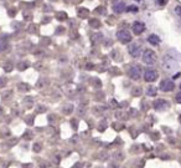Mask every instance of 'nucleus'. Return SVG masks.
Listing matches in <instances>:
<instances>
[{
  "instance_id": "obj_16",
  "label": "nucleus",
  "mask_w": 181,
  "mask_h": 168,
  "mask_svg": "<svg viewBox=\"0 0 181 168\" xmlns=\"http://www.w3.org/2000/svg\"><path fill=\"white\" fill-rule=\"evenodd\" d=\"M17 67H19V70H25L26 67H29V62H26V61H22V62H21V64H20Z\"/></svg>"
},
{
  "instance_id": "obj_17",
  "label": "nucleus",
  "mask_w": 181,
  "mask_h": 168,
  "mask_svg": "<svg viewBox=\"0 0 181 168\" xmlns=\"http://www.w3.org/2000/svg\"><path fill=\"white\" fill-rule=\"evenodd\" d=\"M56 18L58 19V20H63V19H66V18H67V15H66L64 13H62V11H61V13H58V14H57Z\"/></svg>"
},
{
  "instance_id": "obj_23",
  "label": "nucleus",
  "mask_w": 181,
  "mask_h": 168,
  "mask_svg": "<svg viewBox=\"0 0 181 168\" xmlns=\"http://www.w3.org/2000/svg\"><path fill=\"white\" fill-rule=\"evenodd\" d=\"M12 69V65L10 64V65H5V70H6V71H10V70Z\"/></svg>"
},
{
  "instance_id": "obj_10",
  "label": "nucleus",
  "mask_w": 181,
  "mask_h": 168,
  "mask_svg": "<svg viewBox=\"0 0 181 168\" xmlns=\"http://www.w3.org/2000/svg\"><path fill=\"white\" fill-rule=\"evenodd\" d=\"M113 10L115 13H118V14H122V13H124L125 10H127V6H125L124 3L118 1V3H115L114 5H113Z\"/></svg>"
},
{
  "instance_id": "obj_22",
  "label": "nucleus",
  "mask_w": 181,
  "mask_h": 168,
  "mask_svg": "<svg viewBox=\"0 0 181 168\" xmlns=\"http://www.w3.org/2000/svg\"><path fill=\"white\" fill-rule=\"evenodd\" d=\"M175 11H176V14H178V15L181 16V6H176V8H175Z\"/></svg>"
},
{
  "instance_id": "obj_1",
  "label": "nucleus",
  "mask_w": 181,
  "mask_h": 168,
  "mask_svg": "<svg viewBox=\"0 0 181 168\" xmlns=\"http://www.w3.org/2000/svg\"><path fill=\"white\" fill-rule=\"evenodd\" d=\"M162 69H164L165 71H168V72H174L179 69V64L174 57L166 55L165 57L162 59Z\"/></svg>"
},
{
  "instance_id": "obj_24",
  "label": "nucleus",
  "mask_w": 181,
  "mask_h": 168,
  "mask_svg": "<svg viewBox=\"0 0 181 168\" xmlns=\"http://www.w3.org/2000/svg\"><path fill=\"white\" fill-rule=\"evenodd\" d=\"M82 167V163H80V164H78V163H77V164L75 166V167H73V168H81Z\"/></svg>"
},
{
  "instance_id": "obj_12",
  "label": "nucleus",
  "mask_w": 181,
  "mask_h": 168,
  "mask_svg": "<svg viewBox=\"0 0 181 168\" xmlns=\"http://www.w3.org/2000/svg\"><path fill=\"white\" fill-rule=\"evenodd\" d=\"M156 93H157V88L154 87V86H150V87H148V90H146V95L148 96H156Z\"/></svg>"
},
{
  "instance_id": "obj_2",
  "label": "nucleus",
  "mask_w": 181,
  "mask_h": 168,
  "mask_svg": "<svg viewBox=\"0 0 181 168\" xmlns=\"http://www.w3.org/2000/svg\"><path fill=\"white\" fill-rule=\"evenodd\" d=\"M143 61L146 65H154L157 61V56L153 50H145L143 52Z\"/></svg>"
},
{
  "instance_id": "obj_9",
  "label": "nucleus",
  "mask_w": 181,
  "mask_h": 168,
  "mask_svg": "<svg viewBox=\"0 0 181 168\" xmlns=\"http://www.w3.org/2000/svg\"><path fill=\"white\" fill-rule=\"evenodd\" d=\"M144 30H145V25H144L143 22H140V21H135V22L133 24V31H134V34L140 35Z\"/></svg>"
},
{
  "instance_id": "obj_19",
  "label": "nucleus",
  "mask_w": 181,
  "mask_h": 168,
  "mask_svg": "<svg viewBox=\"0 0 181 168\" xmlns=\"http://www.w3.org/2000/svg\"><path fill=\"white\" fill-rule=\"evenodd\" d=\"M175 100H176V102H178V104H181V92H179L178 95H176Z\"/></svg>"
},
{
  "instance_id": "obj_6",
  "label": "nucleus",
  "mask_w": 181,
  "mask_h": 168,
  "mask_svg": "<svg viewBox=\"0 0 181 168\" xmlns=\"http://www.w3.org/2000/svg\"><path fill=\"white\" fill-rule=\"evenodd\" d=\"M157 77H159V74H157L156 70L153 69H148L145 74H144V78H145L146 82H154Z\"/></svg>"
},
{
  "instance_id": "obj_7",
  "label": "nucleus",
  "mask_w": 181,
  "mask_h": 168,
  "mask_svg": "<svg viewBox=\"0 0 181 168\" xmlns=\"http://www.w3.org/2000/svg\"><path fill=\"white\" fill-rule=\"evenodd\" d=\"M154 107L156 111H166L170 107V105L166 100H156L154 102Z\"/></svg>"
},
{
  "instance_id": "obj_18",
  "label": "nucleus",
  "mask_w": 181,
  "mask_h": 168,
  "mask_svg": "<svg viewBox=\"0 0 181 168\" xmlns=\"http://www.w3.org/2000/svg\"><path fill=\"white\" fill-rule=\"evenodd\" d=\"M128 11H130V13H137V11H138V6H135V5L128 6Z\"/></svg>"
},
{
  "instance_id": "obj_3",
  "label": "nucleus",
  "mask_w": 181,
  "mask_h": 168,
  "mask_svg": "<svg viewBox=\"0 0 181 168\" xmlns=\"http://www.w3.org/2000/svg\"><path fill=\"white\" fill-rule=\"evenodd\" d=\"M117 39L123 44H128L132 41V35L128 30H120L117 32Z\"/></svg>"
},
{
  "instance_id": "obj_8",
  "label": "nucleus",
  "mask_w": 181,
  "mask_h": 168,
  "mask_svg": "<svg viewBox=\"0 0 181 168\" xmlns=\"http://www.w3.org/2000/svg\"><path fill=\"white\" fill-rule=\"evenodd\" d=\"M128 51L133 57H139L140 54H141V48L138 44H130L129 45V48H128Z\"/></svg>"
},
{
  "instance_id": "obj_4",
  "label": "nucleus",
  "mask_w": 181,
  "mask_h": 168,
  "mask_svg": "<svg viewBox=\"0 0 181 168\" xmlns=\"http://www.w3.org/2000/svg\"><path fill=\"white\" fill-rule=\"evenodd\" d=\"M175 88V83L173 80H170V78H165V80H162L160 82V90L164 91V92H170L173 91Z\"/></svg>"
},
{
  "instance_id": "obj_5",
  "label": "nucleus",
  "mask_w": 181,
  "mask_h": 168,
  "mask_svg": "<svg viewBox=\"0 0 181 168\" xmlns=\"http://www.w3.org/2000/svg\"><path fill=\"white\" fill-rule=\"evenodd\" d=\"M129 77L133 78V80H139V78L141 77V69L140 66H138V65H134L129 69Z\"/></svg>"
},
{
  "instance_id": "obj_15",
  "label": "nucleus",
  "mask_w": 181,
  "mask_h": 168,
  "mask_svg": "<svg viewBox=\"0 0 181 168\" xmlns=\"http://www.w3.org/2000/svg\"><path fill=\"white\" fill-rule=\"evenodd\" d=\"M89 25L93 26V27H99L101 26V22L98 20H96V19H92V20L89 21Z\"/></svg>"
},
{
  "instance_id": "obj_13",
  "label": "nucleus",
  "mask_w": 181,
  "mask_h": 168,
  "mask_svg": "<svg viewBox=\"0 0 181 168\" xmlns=\"http://www.w3.org/2000/svg\"><path fill=\"white\" fill-rule=\"evenodd\" d=\"M17 88H19V91H21V92H26V91L30 90V85L21 82V83H19V85H17Z\"/></svg>"
},
{
  "instance_id": "obj_20",
  "label": "nucleus",
  "mask_w": 181,
  "mask_h": 168,
  "mask_svg": "<svg viewBox=\"0 0 181 168\" xmlns=\"http://www.w3.org/2000/svg\"><path fill=\"white\" fill-rule=\"evenodd\" d=\"M40 149H41V144H37V143H36L35 146H34V151H35V152H40Z\"/></svg>"
},
{
  "instance_id": "obj_11",
  "label": "nucleus",
  "mask_w": 181,
  "mask_h": 168,
  "mask_svg": "<svg viewBox=\"0 0 181 168\" xmlns=\"http://www.w3.org/2000/svg\"><path fill=\"white\" fill-rule=\"evenodd\" d=\"M148 41H149V44L156 46V45H159V44H160V37L157 36V35L151 34V35H149V37H148Z\"/></svg>"
},
{
  "instance_id": "obj_14",
  "label": "nucleus",
  "mask_w": 181,
  "mask_h": 168,
  "mask_svg": "<svg viewBox=\"0 0 181 168\" xmlns=\"http://www.w3.org/2000/svg\"><path fill=\"white\" fill-rule=\"evenodd\" d=\"M88 11L87 9H85V8H82V9H80V10H78V16L80 18H86V16H88Z\"/></svg>"
},
{
  "instance_id": "obj_21",
  "label": "nucleus",
  "mask_w": 181,
  "mask_h": 168,
  "mask_svg": "<svg viewBox=\"0 0 181 168\" xmlns=\"http://www.w3.org/2000/svg\"><path fill=\"white\" fill-rule=\"evenodd\" d=\"M157 5H165V3H166V0H155Z\"/></svg>"
}]
</instances>
